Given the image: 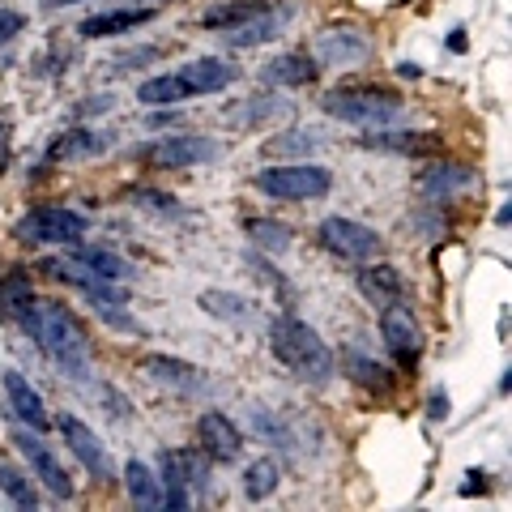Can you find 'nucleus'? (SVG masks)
<instances>
[{"label":"nucleus","instance_id":"nucleus-7","mask_svg":"<svg viewBox=\"0 0 512 512\" xmlns=\"http://www.w3.org/2000/svg\"><path fill=\"white\" fill-rule=\"evenodd\" d=\"M256 192L274 201H320L333 188V171L320 163H282V167H265L252 175Z\"/></svg>","mask_w":512,"mask_h":512},{"label":"nucleus","instance_id":"nucleus-9","mask_svg":"<svg viewBox=\"0 0 512 512\" xmlns=\"http://www.w3.org/2000/svg\"><path fill=\"white\" fill-rule=\"evenodd\" d=\"M380 338L393 350V359H397L402 372H414V367H419L427 338H423V325H419V316H414V308L406 299H393V303L380 308Z\"/></svg>","mask_w":512,"mask_h":512},{"label":"nucleus","instance_id":"nucleus-21","mask_svg":"<svg viewBox=\"0 0 512 512\" xmlns=\"http://www.w3.org/2000/svg\"><path fill=\"white\" fill-rule=\"evenodd\" d=\"M69 261H73V265H82L86 274H99V278H111V282H128V278L137 274L128 256L111 252V248H99V244H82V239L73 244Z\"/></svg>","mask_w":512,"mask_h":512},{"label":"nucleus","instance_id":"nucleus-13","mask_svg":"<svg viewBox=\"0 0 512 512\" xmlns=\"http://www.w3.org/2000/svg\"><path fill=\"white\" fill-rule=\"evenodd\" d=\"M60 436H64V444H69V453L82 461V470L94 478L99 487H111L116 483V461H111V453H107V444L94 436V431L77 419V414H60Z\"/></svg>","mask_w":512,"mask_h":512},{"label":"nucleus","instance_id":"nucleus-1","mask_svg":"<svg viewBox=\"0 0 512 512\" xmlns=\"http://www.w3.org/2000/svg\"><path fill=\"white\" fill-rule=\"evenodd\" d=\"M13 325H18L26 338L60 367L64 376H73V380L86 376V367H90V338H86L82 320L64 308V303L35 295L18 316H13Z\"/></svg>","mask_w":512,"mask_h":512},{"label":"nucleus","instance_id":"nucleus-35","mask_svg":"<svg viewBox=\"0 0 512 512\" xmlns=\"http://www.w3.org/2000/svg\"><path fill=\"white\" fill-rule=\"evenodd\" d=\"M320 146V137L312 133V128H291V133H278L265 141V158H286V154H312Z\"/></svg>","mask_w":512,"mask_h":512},{"label":"nucleus","instance_id":"nucleus-2","mask_svg":"<svg viewBox=\"0 0 512 512\" xmlns=\"http://www.w3.org/2000/svg\"><path fill=\"white\" fill-rule=\"evenodd\" d=\"M269 350H274V359L286 367V372H295L308 384H325V380H333V372H338V359H333L325 338H320L308 320H299L295 312H282V316L269 320Z\"/></svg>","mask_w":512,"mask_h":512},{"label":"nucleus","instance_id":"nucleus-30","mask_svg":"<svg viewBox=\"0 0 512 512\" xmlns=\"http://www.w3.org/2000/svg\"><path fill=\"white\" fill-rule=\"evenodd\" d=\"M244 235H248L265 256H286V252L295 248V231L286 227L282 218H248V222H244Z\"/></svg>","mask_w":512,"mask_h":512},{"label":"nucleus","instance_id":"nucleus-20","mask_svg":"<svg viewBox=\"0 0 512 512\" xmlns=\"http://www.w3.org/2000/svg\"><path fill=\"white\" fill-rule=\"evenodd\" d=\"M261 77L269 86H286V90H303V86H312L316 77H320V64L312 52H282L274 56L261 69Z\"/></svg>","mask_w":512,"mask_h":512},{"label":"nucleus","instance_id":"nucleus-18","mask_svg":"<svg viewBox=\"0 0 512 512\" xmlns=\"http://www.w3.org/2000/svg\"><path fill=\"white\" fill-rule=\"evenodd\" d=\"M111 146V137L99 133V128H82V124H69L64 133L52 137V146L43 154V167H56V163H77V158H94Z\"/></svg>","mask_w":512,"mask_h":512},{"label":"nucleus","instance_id":"nucleus-3","mask_svg":"<svg viewBox=\"0 0 512 512\" xmlns=\"http://www.w3.org/2000/svg\"><path fill=\"white\" fill-rule=\"evenodd\" d=\"M235 82H239L235 64L218 60V56H201V60L180 64L175 73L146 77V82L137 86V103H146V107H175L184 99H201V94H222Z\"/></svg>","mask_w":512,"mask_h":512},{"label":"nucleus","instance_id":"nucleus-10","mask_svg":"<svg viewBox=\"0 0 512 512\" xmlns=\"http://www.w3.org/2000/svg\"><path fill=\"white\" fill-rule=\"evenodd\" d=\"M316 239L320 248H325L329 256H338V261H372V256H380L384 239L380 231H372L367 222H355V218H342V214H329L325 222L316 227Z\"/></svg>","mask_w":512,"mask_h":512},{"label":"nucleus","instance_id":"nucleus-39","mask_svg":"<svg viewBox=\"0 0 512 512\" xmlns=\"http://www.w3.org/2000/svg\"><path fill=\"white\" fill-rule=\"evenodd\" d=\"M158 56H163V47H137V52L116 56V69H146V64H154Z\"/></svg>","mask_w":512,"mask_h":512},{"label":"nucleus","instance_id":"nucleus-40","mask_svg":"<svg viewBox=\"0 0 512 512\" xmlns=\"http://www.w3.org/2000/svg\"><path fill=\"white\" fill-rule=\"evenodd\" d=\"M448 414H453V402H448L444 389H436V393L427 397V419H431V423H444Z\"/></svg>","mask_w":512,"mask_h":512},{"label":"nucleus","instance_id":"nucleus-41","mask_svg":"<svg viewBox=\"0 0 512 512\" xmlns=\"http://www.w3.org/2000/svg\"><path fill=\"white\" fill-rule=\"evenodd\" d=\"M466 47H470V39H466V30L457 26L453 35H448V52H457V56H461V52H466Z\"/></svg>","mask_w":512,"mask_h":512},{"label":"nucleus","instance_id":"nucleus-31","mask_svg":"<svg viewBox=\"0 0 512 512\" xmlns=\"http://www.w3.org/2000/svg\"><path fill=\"white\" fill-rule=\"evenodd\" d=\"M282 26H286V13L265 9L261 18H252V22L235 26V30H222V39H227V47H256V43H265V39H278Z\"/></svg>","mask_w":512,"mask_h":512},{"label":"nucleus","instance_id":"nucleus-28","mask_svg":"<svg viewBox=\"0 0 512 512\" xmlns=\"http://www.w3.org/2000/svg\"><path fill=\"white\" fill-rule=\"evenodd\" d=\"M197 308L205 316H214V320H227V325H248V320L256 316V303L244 299V295H235V291H201L197 295Z\"/></svg>","mask_w":512,"mask_h":512},{"label":"nucleus","instance_id":"nucleus-4","mask_svg":"<svg viewBox=\"0 0 512 512\" xmlns=\"http://www.w3.org/2000/svg\"><path fill=\"white\" fill-rule=\"evenodd\" d=\"M325 116L342 120V124H359V128H384L402 116L406 99L389 86H338L325 94Z\"/></svg>","mask_w":512,"mask_h":512},{"label":"nucleus","instance_id":"nucleus-16","mask_svg":"<svg viewBox=\"0 0 512 512\" xmlns=\"http://www.w3.org/2000/svg\"><path fill=\"white\" fill-rule=\"evenodd\" d=\"M141 372H146L154 384H163V389L180 393V397H192V393H201L205 384H210L197 363L175 359V355H146L141 359Z\"/></svg>","mask_w":512,"mask_h":512},{"label":"nucleus","instance_id":"nucleus-11","mask_svg":"<svg viewBox=\"0 0 512 512\" xmlns=\"http://www.w3.org/2000/svg\"><path fill=\"white\" fill-rule=\"evenodd\" d=\"M316 64H329V69H359V64H367L376 56L372 39H367V30L355 26V22H333L316 35Z\"/></svg>","mask_w":512,"mask_h":512},{"label":"nucleus","instance_id":"nucleus-26","mask_svg":"<svg viewBox=\"0 0 512 512\" xmlns=\"http://www.w3.org/2000/svg\"><path fill=\"white\" fill-rule=\"evenodd\" d=\"M30 299H35V278H30V269L0 265V320L13 325V316H18Z\"/></svg>","mask_w":512,"mask_h":512},{"label":"nucleus","instance_id":"nucleus-37","mask_svg":"<svg viewBox=\"0 0 512 512\" xmlns=\"http://www.w3.org/2000/svg\"><path fill=\"white\" fill-rule=\"evenodd\" d=\"M90 308H94V316H99L103 325H111V329H120V333H146L133 316H124V312H120L124 303H90Z\"/></svg>","mask_w":512,"mask_h":512},{"label":"nucleus","instance_id":"nucleus-42","mask_svg":"<svg viewBox=\"0 0 512 512\" xmlns=\"http://www.w3.org/2000/svg\"><path fill=\"white\" fill-rule=\"evenodd\" d=\"M5 167H9V128L0 124V171H5Z\"/></svg>","mask_w":512,"mask_h":512},{"label":"nucleus","instance_id":"nucleus-29","mask_svg":"<svg viewBox=\"0 0 512 512\" xmlns=\"http://www.w3.org/2000/svg\"><path fill=\"white\" fill-rule=\"evenodd\" d=\"M291 116V103L286 99H269V94H256V99H244L239 107H227V124L235 128H256V124H269V120H282Z\"/></svg>","mask_w":512,"mask_h":512},{"label":"nucleus","instance_id":"nucleus-23","mask_svg":"<svg viewBox=\"0 0 512 512\" xmlns=\"http://www.w3.org/2000/svg\"><path fill=\"white\" fill-rule=\"evenodd\" d=\"M419 188H423L427 201H453L466 188H474V167H466V163H436L431 171H423Z\"/></svg>","mask_w":512,"mask_h":512},{"label":"nucleus","instance_id":"nucleus-15","mask_svg":"<svg viewBox=\"0 0 512 512\" xmlns=\"http://www.w3.org/2000/svg\"><path fill=\"white\" fill-rule=\"evenodd\" d=\"M363 150H380V154H402V158H427L444 150L440 133H419V128H372L367 137H359Z\"/></svg>","mask_w":512,"mask_h":512},{"label":"nucleus","instance_id":"nucleus-5","mask_svg":"<svg viewBox=\"0 0 512 512\" xmlns=\"http://www.w3.org/2000/svg\"><path fill=\"white\" fill-rule=\"evenodd\" d=\"M90 218L69 210V205H35L13 222V239L22 248H73L86 235Z\"/></svg>","mask_w":512,"mask_h":512},{"label":"nucleus","instance_id":"nucleus-44","mask_svg":"<svg viewBox=\"0 0 512 512\" xmlns=\"http://www.w3.org/2000/svg\"><path fill=\"white\" fill-rule=\"evenodd\" d=\"M64 5H82V0H43V9H64Z\"/></svg>","mask_w":512,"mask_h":512},{"label":"nucleus","instance_id":"nucleus-17","mask_svg":"<svg viewBox=\"0 0 512 512\" xmlns=\"http://www.w3.org/2000/svg\"><path fill=\"white\" fill-rule=\"evenodd\" d=\"M0 384H5V402H9V414L18 419L22 427H35V431H47L52 427V419H47V406H43V397L39 389L30 384L18 367H9L5 376H0Z\"/></svg>","mask_w":512,"mask_h":512},{"label":"nucleus","instance_id":"nucleus-38","mask_svg":"<svg viewBox=\"0 0 512 512\" xmlns=\"http://www.w3.org/2000/svg\"><path fill=\"white\" fill-rule=\"evenodd\" d=\"M26 30V13L18 9H0V47H9Z\"/></svg>","mask_w":512,"mask_h":512},{"label":"nucleus","instance_id":"nucleus-33","mask_svg":"<svg viewBox=\"0 0 512 512\" xmlns=\"http://www.w3.org/2000/svg\"><path fill=\"white\" fill-rule=\"evenodd\" d=\"M128 201H133L137 210H146L154 218H167V222H184L188 218L184 205L175 201L171 192H163V188H133V192H128Z\"/></svg>","mask_w":512,"mask_h":512},{"label":"nucleus","instance_id":"nucleus-34","mask_svg":"<svg viewBox=\"0 0 512 512\" xmlns=\"http://www.w3.org/2000/svg\"><path fill=\"white\" fill-rule=\"evenodd\" d=\"M0 491L9 495L18 508L35 512L39 508V491H35V478H26L18 466H0Z\"/></svg>","mask_w":512,"mask_h":512},{"label":"nucleus","instance_id":"nucleus-22","mask_svg":"<svg viewBox=\"0 0 512 512\" xmlns=\"http://www.w3.org/2000/svg\"><path fill=\"white\" fill-rule=\"evenodd\" d=\"M342 367H346V376L367 393H376V397H393L397 393V372L393 367L367 359V355H359V350H342Z\"/></svg>","mask_w":512,"mask_h":512},{"label":"nucleus","instance_id":"nucleus-43","mask_svg":"<svg viewBox=\"0 0 512 512\" xmlns=\"http://www.w3.org/2000/svg\"><path fill=\"white\" fill-rule=\"evenodd\" d=\"M397 77H410V82H414V77H423V69L414 60H402V64H397Z\"/></svg>","mask_w":512,"mask_h":512},{"label":"nucleus","instance_id":"nucleus-19","mask_svg":"<svg viewBox=\"0 0 512 512\" xmlns=\"http://www.w3.org/2000/svg\"><path fill=\"white\" fill-rule=\"evenodd\" d=\"M154 18H158V9H103L77 26V35L82 39H116V35H128V30L150 26Z\"/></svg>","mask_w":512,"mask_h":512},{"label":"nucleus","instance_id":"nucleus-14","mask_svg":"<svg viewBox=\"0 0 512 512\" xmlns=\"http://www.w3.org/2000/svg\"><path fill=\"white\" fill-rule=\"evenodd\" d=\"M197 448L210 461H218V466H231L244 453V436H239V427L222 410H205L197 419Z\"/></svg>","mask_w":512,"mask_h":512},{"label":"nucleus","instance_id":"nucleus-24","mask_svg":"<svg viewBox=\"0 0 512 512\" xmlns=\"http://www.w3.org/2000/svg\"><path fill=\"white\" fill-rule=\"evenodd\" d=\"M359 295L372 303V308H384V303H393V299H406V278L397 274L393 265H367L359 269Z\"/></svg>","mask_w":512,"mask_h":512},{"label":"nucleus","instance_id":"nucleus-12","mask_svg":"<svg viewBox=\"0 0 512 512\" xmlns=\"http://www.w3.org/2000/svg\"><path fill=\"white\" fill-rule=\"evenodd\" d=\"M13 444H18V453L26 457V466L35 470V478L56 495V500H73V478H69V470L60 466V457L52 453V444L43 440V431H35V427H13V436H9Z\"/></svg>","mask_w":512,"mask_h":512},{"label":"nucleus","instance_id":"nucleus-27","mask_svg":"<svg viewBox=\"0 0 512 512\" xmlns=\"http://www.w3.org/2000/svg\"><path fill=\"white\" fill-rule=\"evenodd\" d=\"M274 5L278 0H222V5L201 13V26L205 30H235V26H244L252 18H261V13L274 9Z\"/></svg>","mask_w":512,"mask_h":512},{"label":"nucleus","instance_id":"nucleus-8","mask_svg":"<svg viewBox=\"0 0 512 512\" xmlns=\"http://www.w3.org/2000/svg\"><path fill=\"white\" fill-rule=\"evenodd\" d=\"M222 154V146L214 137L201 133H171V137H154L150 146H137V158L154 171H184V167H201L214 163Z\"/></svg>","mask_w":512,"mask_h":512},{"label":"nucleus","instance_id":"nucleus-32","mask_svg":"<svg viewBox=\"0 0 512 512\" xmlns=\"http://www.w3.org/2000/svg\"><path fill=\"white\" fill-rule=\"evenodd\" d=\"M278 483H282V466L274 457H256V461H248V470H244V495L252 504H261V500H269V495L278 491Z\"/></svg>","mask_w":512,"mask_h":512},{"label":"nucleus","instance_id":"nucleus-36","mask_svg":"<svg viewBox=\"0 0 512 512\" xmlns=\"http://www.w3.org/2000/svg\"><path fill=\"white\" fill-rule=\"evenodd\" d=\"M252 427L261 431L265 440H274V444H282V448H295L291 427H286V423L278 419V414H274V419H269V410H265V406H256V410H252Z\"/></svg>","mask_w":512,"mask_h":512},{"label":"nucleus","instance_id":"nucleus-6","mask_svg":"<svg viewBox=\"0 0 512 512\" xmlns=\"http://www.w3.org/2000/svg\"><path fill=\"white\" fill-rule=\"evenodd\" d=\"M158 478H163V508H188L192 491L210 487V457L201 448H163L158 453Z\"/></svg>","mask_w":512,"mask_h":512},{"label":"nucleus","instance_id":"nucleus-25","mask_svg":"<svg viewBox=\"0 0 512 512\" xmlns=\"http://www.w3.org/2000/svg\"><path fill=\"white\" fill-rule=\"evenodd\" d=\"M124 491H128V500H133L137 508H146V512H158L163 508V478H158L154 466H146V461H124Z\"/></svg>","mask_w":512,"mask_h":512}]
</instances>
